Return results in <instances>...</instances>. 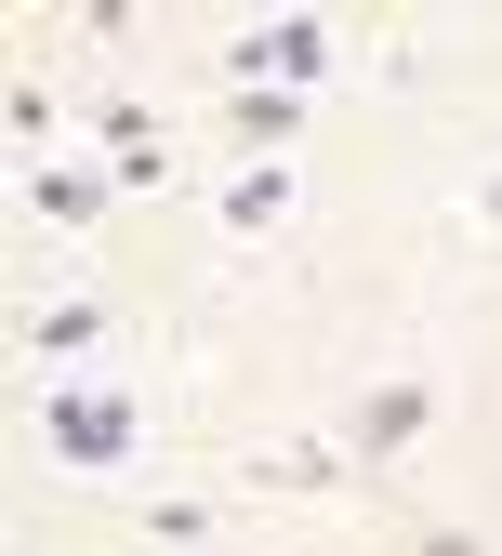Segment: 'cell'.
I'll return each instance as SVG.
<instances>
[{"label":"cell","mask_w":502,"mask_h":556,"mask_svg":"<svg viewBox=\"0 0 502 556\" xmlns=\"http://www.w3.org/2000/svg\"><path fill=\"white\" fill-rule=\"evenodd\" d=\"M40 438H53L66 464H119V451H132V397H53Z\"/></svg>","instance_id":"obj_1"},{"label":"cell","mask_w":502,"mask_h":556,"mask_svg":"<svg viewBox=\"0 0 502 556\" xmlns=\"http://www.w3.org/2000/svg\"><path fill=\"white\" fill-rule=\"evenodd\" d=\"M278 213H292V186H278V173H239V186H226V226H239V239L278 226Z\"/></svg>","instance_id":"obj_5"},{"label":"cell","mask_w":502,"mask_h":556,"mask_svg":"<svg viewBox=\"0 0 502 556\" xmlns=\"http://www.w3.org/2000/svg\"><path fill=\"white\" fill-rule=\"evenodd\" d=\"M106 331V305H53V318H27V344H53V358H66V344H93Z\"/></svg>","instance_id":"obj_7"},{"label":"cell","mask_w":502,"mask_h":556,"mask_svg":"<svg viewBox=\"0 0 502 556\" xmlns=\"http://www.w3.org/2000/svg\"><path fill=\"white\" fill-rule=\"evenodd\" d=\"M423 556H489V543H476V530H437V543H423Z\"/></svg>","instance_id":"obj_8"},{"label":"cell","mask_w":502,"mask_h":556,"mask_svg":"<svg viewBox=\"0 0 502 556\" xmlns=\"http://www.w3.org/2000/svg\"><path fill=\"white\" fill-rule=\"evenodd\" d=\"M106 160H119V186H159V173H172V147H159V119H146V106H119V119H106Z\"/></svg>","instance_id":"obj_3"},{"label":"cell","mask_w":502,"mask_h":556,"mask_svg":"<svg viewBox=\"0 0 502 556\" xmlns=\"http://www.w3.org/2000/svg\"><path fill=\"white\" fill-rule=\"evenodd\" d=\"M252 66H292V80H318V66H331V27H318V14L265 27V40H239V80H252Z\"/></svg>","instance_id":"obj_2"},{"label":"cell","mask_w":502,"mask_h":556,"mask_svg":"<svg viewBox=\"0 0 502 556\" xmlns=\"http://www.w3.org/2000/svg\"><path fill=\"white\" fill-rule=\"evenodd\" d=\"M27 199H40L53 226H93V186H80V173H27Z\"/></svg>","instance_id":"obj_6"},{"label":"cell","mask_w":502,"mask_h":556,"mask_svg":"<svg viewBox=\"0 0 502 556\" xmlns=\"http://www.w3.org/2000/svg\"><path fill=\"white\" fill-rule=\"evenodd\" d=\"M410 438H423V384H384L357 410V451H410Z\"/></svg>","instance_id":"obj_4"}]
</instances>
